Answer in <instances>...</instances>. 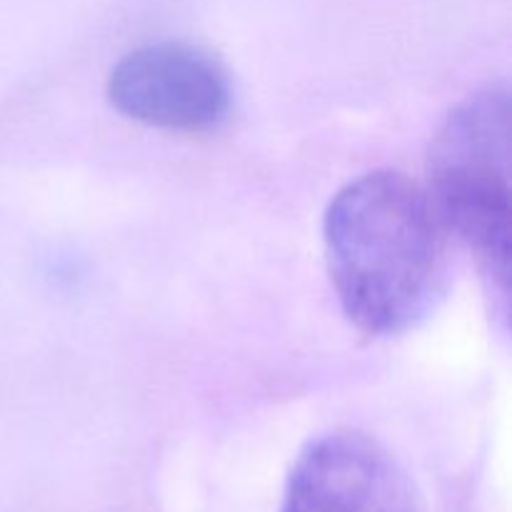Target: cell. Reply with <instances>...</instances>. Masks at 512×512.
I'll return each mask as SVG.
<instances>
[{
    "mask_svg": "<svg viewBox=\"0 0 512 512\" xmlns=\"http://www.w3.org/2000/svg\"><path fill=\"white\" fill-rule=\"evenodd\" d=\"M108 100L125 118L170 133H208L230 113L233 88L225 70L198 48L155 43L118 60Z\"/></svg>",
    "mask_w": 512,
    "mask_h": 512,
    "instance_id": "cell-3",
    "label": "cell"
},
{
    "mask_svg": "<svg viewBox=\"0 0 512 512\" xmlns=\"http://www.w3.org/2000/svg\"><path fill=\"white\" fill-rule=\"evenodd\" d=\"M433 208L508 300L512 253L510 93L488 85L440 125L428 160Z\"/></svg>",
    "mask_w": 512,
    "mask_h": 512,
    "instance_id": "cell-2",
    "label": "cell"
},
{
    "mask_svg": "<svg viewBox=\"0 0 512 512\" xmlns=\"http://www.w3.org/2000/svg\"><path fill=\"white\" fill-rule=\"evenodd\" d=\"M330 278L345 315L368 335H398L443 288V223L428 195L393 170L338 190L323 223Z\"/></svg>",
    "mask_w": 512,
    "mask_h": 512,
    "instance_id": "cell-1",
    "label": "cell"
},
{
    "mask_svg": "<svg viewBox=\"0 0 512 512\" xmlns=\"http://www.w3.org/2000/svg\"><path fill=\"white\" fill-rule=\"evenodd\" d=\"M280 512H425L398 460L370 435L333 430L290 468Z\"/></svg>",
    "mask_w": 512,
    "mask_h": 512,
    "instance_id": "cell-4",
    "label": "cell"
}]
</instances>
